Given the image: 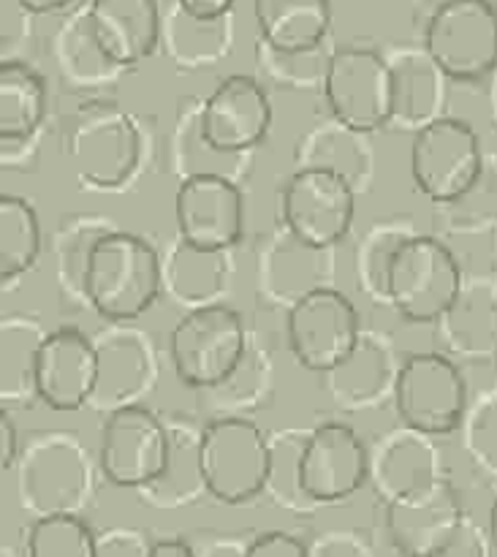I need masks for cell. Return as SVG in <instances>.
<instances>
[{
    "label": "cell",
    "instance_id": "obj_24",
    "mask_svg": "<svg viewBox=\"0 0 497 557\" xmlns=\"http://www.w3.org/2000/svg\"><path fill=\"white\" fill-rule=\"evenodd\" d=\"M465 515L449 484L438 482L424 493L389 504V531L406 553L435 555L446 533Z\"/></svg>",
    "mask_w": 497,
    "mask_h": 557
},
{
    "label": "cell",
    "instance_id": "obj_18",
    "mask_svg": "<svg viewBox=\"0 0 497 557\" xmlns=\"http://www.w3.org/2000/svg\"><path fill=\"white\" fill-rule=\"evenodd\" d=\"M98 381V348L76 326H60L44 335L36 351L38 403L52 411H79L90 406Z\"/></svg>",
    "mask_w": 497,
    "mask_h": 557
},
{
    "label": "cell",
    "instance_id": "obj_15",
    "mask_svg": "<svg viewBox=\"0 0 497 557\" xmlns=\"http://www.w3.org/2000/svg\"><path fill=\"white\" fill-rule=\"evenodd\" d=\"M299 479L313 504L348 500L370 482V449L351 424H315L305 435Z\"/></svg>",
    "mask_w": 497,
    "mask_h": 557
},
{
    "label": "cell",
    "instance_id": "obj_17",
    "mask_svg": "<svg viewBox=\"0 0 497 557\" xmlns=\"http://www.w3.org/2000/svg\"><path fill=\"white\" fill-rule=\"evenodd\" d=\"M96 348L98 381L90 408L114 411L150 395L158 381V357L150 335L128 326V321H114L112 330L96 337Z\"/></svg>",
    "mask_w": 497,
    "mask_h": 557
},
{
    "label": "cell",
    "instance_id": "obj_32",
    "mask_svg": "<svg viewBox=\"0 0 497 557\" xmlns=\"http://www.w3.org/2000/svg\"><path fill=\"white\" fill-rule=\"evenodd\" d=\"M41 218L16 194L0 196V277L3 283L27 275L41 256Z\"/></svg>",
    "mask_w": 497,
    "mask_h": 557
},
{
    "label": "cell",
    "instance_id": "obj_37",
    "mask_svg": "<svg viewBox=\"0 0 497 557\" xmlns=\"http://www.w3.org/2000/svg\"><path fill=\"white\" fill-rule=\"evenodd\" d=\"M468 446L479 466L497 473V397L484 400L482 408L468 419Z\"/></svg>",
    "mask_w": 497,
    "mask_h": 557
},
{
    "label": "cell",
    "instance_id": "obj_39",
    "mask_svg": "<svg viewBox=\"0 0 497 557\" xmlns=\"http://www.w3.org/2000/svg\"><path fill=\"white\" fill-rule=\"evenodd\" d=\"M310 555V544L288 531H264L248 542V557H302Z\"/></svg>",
    "mask_w": 497,
    "mask_h": 557
},
{
    "label": "cell",
    "instance_id": "obj_29",
    "mask_svg": "<svg viewBox=\"0 0 497 557\" xmlns=\"http://www.w3.org/2000/svg\"><path fill=\"white\" fill-rule=\"evenodd\" d=\"M172 449L161 476L141 490L152 506H183L207 493L201 471V430H190L185 422H169Z\"/></svg>",
    "mask_w": 497,
    "mask_h": 557
},
{
    "label": "cell",
    "instance_id": "obj_35",
    "mask_svg": "<svg viewBox=\"0 0 497 557\" xmlns=\"http://www.w3.org/2000/svg\"><path fill=\"white\" fill-rule=\"evenodd\" d=\"M27 557H96V531L79 515H44L25 531Z\"/></svg>",
    "mask_w": 497,
    "mask_h": 557
},
{
    "label": "cell",
    "instance_id": "obj_31",
    "mask_svg": "<svg viewBox=\"0 0 497 557\" xmlns=\"http://www.w3.org/2000/svg\"><path fill=\"white\" fill-rule=\"evenodd\" d=\"M497 308V297L487 288L462 286L457 302L438 319L444 326V337L457 354L465 357H495L497 348V313L487 315Z\"/></svg>",
    "mask_w": 497,
    "mask_h": 557
},
{
    "label": "cell",
    "instance_id": "obj_33",
    "mask_svg": "<svg viewBox=\"0 0 497 557\" xmlns=\"http://www.w3.org/2000/svg\"><path fill=\"white\" fill-rule=\"evenodd\" d=\"M112 228L114 223L96 215H71L58 226V237H54V272H58V286L71 299L85 302V275L87 267H90L92 248Z\"/></svg>",
    "mask_w": 497,
    "mask_h": 557
},
{
    "label": "cell",
    "instance_id": "obj_44",
    "mask_svg": "<svg viewBox=\"0 0 497 557\" xmlns=\"http://www.w3.org/2000/svg\"><path fill=\"white\" fill-rule=\"evenodd\" d=\"M196 553V547L190 542H185L183 536H172V539H152L150 555L156 557H190Z\"/></svg>",
    "mask_w": 497,
    "mask_h": 557
},
{
    "label": "cell",
    "instance_id": "obj_48",
    "mask_svg": "<svg viewBox=\"0 0 497 557\" xmlns=\"http://www.w3.org/2000/svg\"><path fill=\"white\" fill-rule=\"evenodd\" d=\"M495 103H497V92H495Z\"/></svg>",
    "mask_w": 497,
    "mask_h": 557
},
{
    "label": "cell",
    "instance_id": "obj_23",
    "mask_svg": "<svg viewBox=\"0 0 497 557\" xmlns=\"http://www.w3.org/2000/svg\"><path fill=\"white\" fill-rule=\"evenodd\" d=\"M330 250L305 243L281 223V232L270 239L261 256V292L291 308L299 297L326 286L332 272Z\"/></svg>",
    "mask_w": 497,
    "mask_h": 557
},
{
    "label": "cell",
    "instance_id": "obj_2",
    "mask_svg": "<svg viewBox=\"0 0 497 557\" xmlns=\"http://www.w3.org/2000/svg\"><path fill=\"white\" fill-rule=\"evenodd\" d=\"M16 495L33 517L79 515L92 495V468L74 433H38L16 457Z\"/></svg>",
    "mask_w": 497,
    "mask_h": 557
},
{
    "label": "cell",
    "instance_id": "obj_9",
    "mask_svg": "<svg viewBox=\"0 0 497 557\" xmlns=\"http://www.w3.org/2000/svg\"><path fill=\"white\" fill-rule=\"evenodd\" d=\"M145 139L128 112L112 101L79 107L69 134V156L76 174L92 188H120L139 169Z\"/></svg>",
    "mask_w": 497,
    "mask_h": 557
},
{
    "label": "cell",
    "instance_id": "obj_11",
    "mask_svg": "<svg viewBox=\"0 0 497 557\" xmlns=\"http://www.w3.org/2000/svg\"><path fill=\"white\" fill-rule=\"evenodd\" d=\"M424 49L449 82H482L497 69V9L489 0H444L424 25Z\"/></svg>",
    "mask_w": 497,
    "mask_h": 557
},
{
    "label": "cell",
    "instance_id": "obj_42",
    "mask_svg": "<svg viewBox=\"0 0 497 557\" xmlns=\"http://www.w3.org/2000/svg\"><path fill=\"white\" fill-rule=\"evenodd\" d=\"M20 457V433H16V424L11 419V408H3L0 413V468L11 471Z\"/></svg>",
    "mask_w": 497,
    "mask_h": 557
},
{
    "label": "cell",
    "instance_id": "obj_20",
    "mask_svg": "<svg viewBox=\"0 0 497 557\" xmlns=\"http://www.w3.org/2000/svg\"><path fill=\"white\" fill-rule=\"evenodd\" d=\"M438 455L433 435L408 424L381 435L370 451V482L386 504H397L411 495L424 493L438 482Z\"/></svg>",
    "mask_w": 497,
    "mask_h": 557
},
{
    "label": "cell",
    "instance_id": "obj_3",
    "mask_svg": "<svg viewBox=\"0 0 497 557\" xmlns=\"http://www.w3.org/2000/svg\"><path fill=\"white\" fill-rule=\"evenodd\" d=\"M462 286V267L449 245L413 232L392 259L386 302L408 324H438L440 315L457 302Z\"/></svg>",
    "mask_w": 497,
    "mask_h": 557
},
{
    "label": "cell",
    "instance_id": "obj_43",
    "mask_svg": "<svg viewBox=\"0 0 497 557\" xmlns=\"http://www.w3.org/2000/svg\"><path fill=\"white\" fill-rule=\"evenodd\" d=\"M185 14L199 16V20H221L232 14L237 0H174Z\"/></svg>",
    "mask_w": 497,
    "mask_h": 557
},
{
    "label": "cell",
    "instance_id": "obj_21",
    "mask_svg": "<svg viewBox=\"0 0 497 557\" xmlns=\"http://www.w3.org/2000/svg\"><path fill=\"white\" fill-rule=\"evenodd\" d=\"M261 44L277 60L308 58L332 27L330 0H253Z\"/></svg>",
    "mask_w": 497,
    "mask_h": 557
},
{
    "label": "cell",
    "instance_id": "obj_12",
    "mask_svg": "<svg viewBox=\"0 0 497 557\" xmlns=\"http://www.w3.org/2000/svg\"><path fill=\"white\" fill-rule=\"evenodd\" d=\"M357 218V185L330 169L297 166L281 194V223L299 239L335 248Z\"/></svg>",
    "mask_w": 497,
    "mask_h": 557
},
{
    "label": "cell",
    "instance_id": "obj_10",
    "mask_svg": "<svg viewBox=\"0 0 497 557\" xmlns=\"http://www.w3.org/2000/svg\"><path fill=\"white\" fill-rule=\"evenodd\" d=\"M172 449V430L145 403L107 411L98 433V471L109 484L145 490L163 473Z\"/></svg>",
    "mask_w": 497,
    "mask_h": 557
},
{
    "label": "cell",
    "instance_id": "obj_4",
    "mask_svg": "<svg viewBox=\"0 0 497 557\" xmlns=\"http://www.w3.org/2000/svg\"><path fill=\"white\" fill-rule=\"evenodd\" d=\"M248 351L243 315L223 302L190 308L169 335V357L188 389H218Z\"/></svg>",
    "mask_w": 497,
    "mask_h": 557
},
{
    "label": "cell",
    "instance_id": "obj_1",
    "mask_svg": "<svg viewBox=\"0 0 497 557\" xmlns=\"http://www.w3.org/2000/svg\"><path fill=\"white\" fill-rule=\"evenodd\" d=\"M163 292V259L145 237L114 226L96 243L85 275V302L109 324L136 321Z\"/></svg>",
    "mask_w": 497,
    "mask_h": 557
},
{
    "label": "cell",
    "instance_id": "obj_47",
    "mask_svg": "<svg viewBox=\"0 0 497 557\" xmlns=\"http://www.w3.org/2000/svg\"><path fill=\"white\" fill-rule=\"evenodd\" d=\"M493 364H495V375H497V348H495V357H493Z\"/></svg>",
    "mask_w": 497,
    "mask_h": 557
},
{
    "label": "cell",
    "instance_id": "obj_45",
    "mask_svg": "<svg viewBox=\"0 0 497 557\" xmlns=\"http://www.w3.org/2000/svg\"><path fill=\"white\" fill-rule=\"evenodd\" d=\"M20 3L38 16V14H58V11H65L69 5H74L76 0H20Z\"/></svg>",
    "mask_w": 497,
    "mask_h": 557
},
{
    "label": "cell",
    "instance_id": "obj_38",
    "mask_svg": "<svg viewBox=\"0 0 497 557\" xmlns=\"http://www.w3.org/2000/svg\"><path fill=\"white\" fill-rule=\"evenodd\" d=\"M152 542L134 528H107L96 531V557H145L150 555Z\"/></svg>",
    "mask_w": 497,
    "mask_h": 557
},
{
    "label": "cell",
    "instance_id": "obj_36",
    "mask_svg": "<svg viewBox=\"0 0 497 557\" xmlns=\"http://www.w3.org/2000/svg\"><path fill=\"white\" fill-rule=\"evenodd\" d=\"M308 433H283L272 438V466H270V482L266 490H272L283 506H313V500L305 495L302 479H299V455H302V444Z\"/></svg>",
    "mask_w": 497,
    "mask_h": 557
},
{
    "label": "cell",
    "instance_id": "obj_41",
    "mask_svg": "<svg viewBox=\"0 0 497 557\" xmlns=\"http://www.w3.org/2000/svg\"><path fill=\"white\" fill-rule=\"evenodd\" d=\"M370 544L364 542L362 533L357 531H330L319 539L315 544H310V555H368Z\"/></svg>",
    "mask_w": 497,
    "mask_h": 557
},
{
    "label": "cell",
    "instance_id": "obj_13",
    "mask_svg": "<svg viewBox=\"0 0 497 557\" xmlns=\"http://www.w3.org/2000/svg\"><path fill=\"white\" fill-rule=\"evenodd\" d=\"M288 348L310 373H326L348 357L362 335L359 310L332 286L313 288L288 308Z\"/></svg>",
    "mask_w": 497,
    "mask_h": 557
},
{
    "label": "cell",
    "instance_id": "obj_28",
    "mask_svg": "<svg viewBox=\"0 0 497 557\" xmlns=\"http://www.w3.org/2000/svg\"><path fill=\"white\" fill-rule=\"evenodd\" d=\"M364 136L368 134L348 128L337 120L332 125H321L297 141V166L330 169L351 180L359 190L373 174V152Z\"/></svg>",
    "mask_w": 497,
    "mask_h": 557
},
{
    "label": "cell",
    "instance_id": "obj_7",
    "mask_svg": "<svg viewBox=\"0 0 497 557\" xmlns=\"http://www.w3.org/2000/svg\"><path fill=\"white\" fill-rule=\"evenodd\" d=\"M397 417L427 435H449L468 419V384L449 354L419 351L400 362L395 379Z\"/></svg>",
    "mask_w": 497,
    "mask_h": 557
},
{
    "label": "cell",
    "instance_id": "obj_16",
    "mask_svg": "<svg viewBox=\"0 0 497 557\" xmlns=\"http://www.w3.org/2000/svg\"><path fill=\"white\" fill-rule=\"evenodd\" d=\"M272 117L270 96L248 74L223 76L199 107L201 136L212 150L226 156H245L259 147L270 134Z\"/></svg>",
    "mask_w": 497,
    "mask_h": 557
},
{
    "label": "cell",
    "instance_id": "obj_26",
    "mask_svg": "<svg viewBox=\"0 0 497 557\" xmlns=\"http://www.w3.org/2000/svg\"><path fill=\"white\" fill-rule=\"evenodd\" d=\"M392 60L395 71V117L392 123L413 125L422 128L430 120L440 117V103H444V82L449 76L435 65L427 49L422 52H400Z\"/></svg>",
    "mask_w": 497,
    "mask_h": 557
},
{
    "label": "cell",
    "instance_id": "obj_14",
    "mask_svg": "<svg viewBox=\"0 0 497 557\" xmlns=\"http://www.w3.org/2000/svg\"><path fill=\"white\" fill-rule=\"evenodd\" d=\"M174 223L194 248L232 250L245 234L243 190L228 174H185L174 194Z\"/></svg>",
    "mask_w": 497,
    "mask_h": 557
},
{
    "label": "cell",
    "instance_id": "obj_8",
    "mask_svg": "<svg viewBox=\"0 0 497 557\" xmlns=\"http://www.w3.org/2000/svg\"><path fill=\"white\" fill-rule=\"evenodd\" d=\"M324 98L332 117L362 134L395 117V71L378 49L343 47L324 65Z\"/></svg>",
    "mask_w": 497,
    "mask_h": 557
},
{
    "label": "cell",
    "instance_id": "obj_46",
    "mask_svg": "<svg viewBox=\"0 0 497 557\" xmlns=\"http://www.w3.org/2000/svg\"><path fill=\"white\" fill-rule=\"evenodd\" d=\"M489 544H493L495 553H497V495H495L493 506H489Z\"/></svg>",
    "mask_w": 497,
    "mask_h": 557
},
{
    "label": "cell",
    "instance_id": "obj_27",
    "mask_svg": "<svg viewBox=\"0 0 497 557\" xmlns=\"http://www.w3.org/2000/svg\"><path fill=\"white\" fill-rule=\"evenodd\" d=\"M47 114V85L30 65L5 58L0 65V139L27 145Z\"/></svg>",
    "mask_w": 497,
    "mask_h": 557
},
{
    "label": "cell",
    "instance_id": "obj_5",
    "mask_svg": "<svg viewBox=\"0 0 497 557\" xmlns=\"http://www.w3.org/2000/svg\"><path fill=\"white\" fill-rule=\"evenodd\" d=\"M482 174V139L471 123L440 114L413 131L411 177L430 201L457 205L476 188Z\"/></svg>",
    "mask_w": 497,
    "mask_h": 557
},
{
    "label": "cell",
    "instance_id": "obj_40",
    "mask_svg": "<svg viewBox=\"0 0 497 557\" xmlns=\"http://www.w3.org/2000/svg\"><path fill=\"white\" fill-rule=\"evenodd\" d=\"M484 553H489L487 542H484L482 531H479L465 515L457 520V525L446 533V539L438 544V549H435V555H484Z\"/></svg>",
    "mask_w": 497,
    "mask_h": 557
},
{
    "label": "cell",
    "instance_id": "obj_34",
    "mask_svg": "<svg viewBox=\"0 0 497 557\" xmlns=\"http://www.w3.org/2000/svg\"><path fill=\"white\" fill-rule=\"evenodd\" d=\"M413 223L406 218H392L381 221L370 228L357 248V286L375 302H386V281H389V267L395 259L402 239L411 237Z\"/></svg>",
    "mask_w": 497,
    "mask_h": 557
},
{
    "label": "cell",
    "instance_id": "obj_6",
    "mask_svg": "<svg viewBox=\"0 0 497 557\" xmlns=\"http://www.w3.org/2000/svg\"><path fill=\"white\" fill-rule=\"evenodd\" d=\"M272 441L256 422L223 417L201 428V471L207 493L228 506L245 504L266 490Z\"/></svg>",
    "mask_w": 497,
    "mask_h": 557
},
{
    "label": "cell",
    "instance_id": "obj_30",
    "mask_svg": "<svg viewBox=\"0 0 497 557\" xmlns=\"http://www.w3.org/2000/svg\"><path fill=\"white\" fill-rule=\"evenodd\" d=\"M44 335L47 332H41V326L25 315L3 319V364H0L3 408H30L33 403H38L36 351Z\"/></svg>",
    "mask_w": 497,
    "mask_h": 557
},
{
    "label": "cell",
    "instance_id": "obj_19",
    "mask_svg": "<svg viewBox=\"0 0 497 557\" xmlns=\"http://www.w3.org/2000/svg\"><path fill=\"white\" fill-rule=\"evenodd\" d=\"M87 20L98 49L117 69L141 63L163 41L158 0H90Z\"/></svg>",
    "mask_w": 497,
    "mask_h": 557
},
{
    "label": "cell",
    "instance_id": "obj_22",
    "mask_svg": "<svg viewBox=\"0 0 497 557\" xmlns=\"http://www.w3.org/2000/svg\"><path fill=\"white\" fill-rule=\"evenodd\" d=\"M397 368L400 364H395L389 343L375 332L362 330L348 357L324 373L330 379L326 389L340 408H375L395 392Z\"/></svg>",
    "mask_w": 497,
    "mask_h": 557
},
{
    "label": "cell",
    "instance_id": "obj_25",
    "mask_svg": "<svg viewBox=\"0 0 497 557\" xmlns=\"http://www.w3.org/2000/svg\"><path fill=\"white\" fill-rule=\"evenodd\" d=\"M228 272V250H201L177 239L163 261V292L188 310L212 305L226 292Z\"/></svg>",
    "mask_w": 497,
    "mask_h": 557
}]
</instances>
